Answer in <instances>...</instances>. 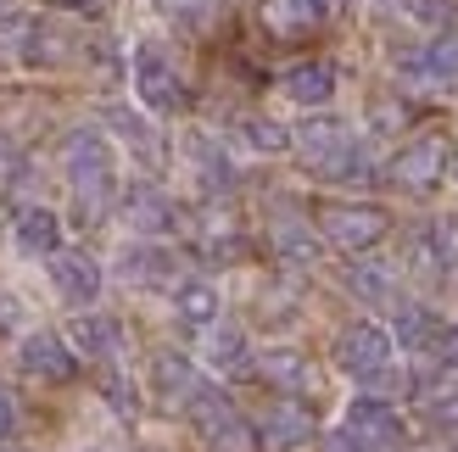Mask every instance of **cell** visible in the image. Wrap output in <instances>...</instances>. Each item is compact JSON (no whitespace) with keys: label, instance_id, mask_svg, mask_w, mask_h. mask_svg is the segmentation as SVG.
<instances>
[{"label":"cell","instance_id":"13","mask_svg":"<svg viewBox=\"0 0 458 452\" xmlns=\"http://www.w3.org/2000/svg\"><path fill=\"white\" fill-rule=\"evenodd\" d=\"M185 414H191V424L208 441H241V414H235V402H229L224 391H213V386H196L191 391V402H185Z\"/></svg>","mask_w":458,"mask_h":452},{"label":"cell","instance_id":"19","mask_svg":"<svg viewBox=\"0 0 458 452\" xmlns=\"http://www.w3.org/2000/svg\"><path fill=\"white\" fill-rule=\"evenodd\" d=\"M157 12L185 34H213V29H224L229 0H157Z\"/></svg>","mask_w":458,"mask_h":452},{"label":"cell","instance_id":"18","mask_svg":"<svg viewBox=\"0 0 458 452\" xmlns=\"http://www.w3.org/2000/svg\"><path fill=\"white\" fill-rule=\"evenodd\" d=\"M118 341H123V330H118V319H106V313H84V319H73V330H67V347L84 352V357H118Z\"/></svg>","mask_w":458,"mask_h":452},{"label":"cell","instance_id":"31","mask_svg":"<svg viewBox=\"0 0 458 452\" xmlns=\"http://www.w3.org/2000/svg\"><path fill=\"white\" fill-rule=\"evenodd\" d=\"M408 12H414L420 22H430V29H447L453 12H458V0H408Z\"/></svg>","mask_w":458,"mask_h":452},{"label":"cell","instance_id":"23","mask_svg":"<svg viewBox=\"0 0 458 452\" xmlns=\"http://www.w3.org/2000/svg\"><path fill=\"white\" fill-rule=\"evenodd\" d=\"M123 280L129 285H168L174 280V257L163 252V246H134V252L123 257Z\"/></svg>","mask_w":458,"mask_h":452},{"label":"cell","instance_id":"14","mask_svg":"<svg viewBox=\"0 0 458 452\" xmlns=\"http://www.w3.org/2000/svg\"><path fill=\"white\" fill-rule=\"evenodd\" d=\"M123 218H129L140 235H174L179 207H174V196H168V190H157V185H134V190L123 196Z\"/></svg>","mask_w":458,"mask_h":452},{"label":"cell","instance_id":"24","mask_svg":"<svg viewBox=\"0 0 458 452\" xmlns=\"http://www.w3.org/2000/svg\"><path fill=\"white\" fill-rule=\"evenodd\" d=\"M201 352H208V364L224 369V374H235V369L251 364V357H246V335H241V330H213V324H208V341H201Z\"/></svg>","mask_w":458,"mask_h":452},{"label":"cell","instance_id":"29","mask_svg":"<svg viewBox=\"0 0 458 452\" xmlns=\"http://www.w3.org/2000/svg\"><path fill=\"white\" fill-rule=\"evenodd\" d=\"M425 419L437 424V431H458V386H453V391H437V397H425Z\"/></svg>","mask_w":458,"mask_h":452},{"label":"cell","instance_id":"26","mask_svg":"<svg viewBox=\"0 0 458 452\" xmlns=\"http://www.w3.org/2000/svg\"><path fill=\"white\" fill-rule=\"evenodd\" d=\"M437 335H442L437 313H425V307H403V313H397L392 341H403V347H437Z\"/></svg>","mask_w":458,"mask_h":452},{"label":"cell","instance_id":"34","mask_svg":"<svg viewBox=\"0 0 458 452\" xmlns=\"http://www.w3.org/2000/svg\"><path fill=\"white\" fill-rule=\"evenodd\" d=\"M437 352H442V364H447V369H458V324L437 335Z\"/></svg>","mask_w":458,"mask_h":452},{"label":"cell","instance_id":"11","mask_svg":"<svg viewBox=\"0 0 458 452\" xmlns=\"http://www.w3.org/2000/svg\"><path fill=\"white\" fill-rule=\"evenodd\" d=\"M45 268H51V285H56V297L67 307H89L101 297V263L89 252H67V246H56V252L45 257Z\"/></svg>","mask_w":458,"mask_h":452},{"label":"cell","instance_id":"36","mask_svg":"<svg viewBox=\"0 0 458 452\" xmlns=\"http://www.w3.org/2000/svg\"><path fill=\"white\" fill-rule=\"evenodd\" d=\"M325 452H369V447H358V441H352V436H347V431H341V436H335V441H330V447H325Z\"/></svg>","mask_w":458,"mask_h":452},{"label":"cell","instance_id":"8","mask_svg":"<svg viewBox=\"0 0 458 452\" xmlns=\"http://www.w3.org/2000/svg\"><path fill=\"white\" fill-rule=\"evenodd\" d=\"M17 369L29 380H39V386H67V380H79V352L67 347V335L34 330L29 341L17 347Z\"/></svg>","mask_w":458,"mask_h":452},{"label":"cell","instance_id":"27","mask_svg":"<svg viewBox=\"0 0 458 452\" xmlns=\"http://www.w3.org/2000/svg\"><path fill=\"white\" fill-rule=\"evenodd\" d=\"M241 140H246L251 151H263V156H280V151H291V129L268 123V118H246V123H241Z\"/></svg>","mask_w":458,"mask_h":452},{"label":"cell","instance_id":"5","mask_svg":"<svg viewBox=\"0 0 458 452\" xmlns=\"http://www.w3.org/2000/svg\"><path fill=\"white\" fill-rule=\"evenodd\" d=\"M386 230H392V218L380 207H369V201H330V207H318V235H325L335 252L363 257L386 240Z\"/></svg>","mask_w":458,"mask_h":452},{"label":"cell","instance_id":"15","mask_svg":"<svg viewBox=\"0 0 458 452\" xmlns=\"http://www.w3.org/2000/svg\"><path fill=\"white\" fill-rule=\"evenodd\" d=\"M12 240H17L22 257H51L56 246H62V218L51 207H22L12 218Z\"/></svg>","mask_w":458,"mask_h":452},{"label":"cell","instance_id":"25","mask_svg":"<svg viewBox=\"0 0 458 452\" xmlns=\"http://www.w3.org/2000/svg\"><path fill=\"white\" fill-rule=\"evenodd\" d=\"M191 163H196V179L213 190H229L235 185V168H229V156L213 146V140H191Z\"/></svg>","mask_w":458,"mask_h":452},{"label":"cell","instance_id":"12","mask_svg":"<svg viewBox=\"0 0 458 452\" xmlns=\"http://www.w3.org/2000/svg\"><path fill=\"white\" fill-rule=\"evenodd\" d=\"M403 67V79H414V84H453L458 79V29H437L420 51H403L397 56Z\"/></svg>","mask_w":458,"mask_h":452},{"label":"cell","instance_id":"35","mask_svg":"<svg viewBox=\"0 0 458 452\" xmlns=\"http://www.w3.org/2000/svg\"><path fill=\"white\" fill-rule=\"evenodd\" d=\"M12 324H17V302H12V297H0V335H6Z\"/></svg>","mask_w":458,"mask_h":452},{"label":"cell","instance_id":"32","mask_svg":"<svg viewBox=\"0 0 458 452\" xmlns=\"http://www.w3.org/2000/svg\"><path fill=\"white\" fill-rule=\"evenodd\" d=\"M22 168H29V163H22V151L6 140V134H0V190H12L17 179H22Z\"/></svg>","mask_w":458,"mask_h":452},{"label":"cell","instance_id":"20","mask_svg":"<svg viewBox=\"0 0 458 452\" xmlns=\"http://www.w3.org/2000/svg\"><path fill=\"white\" fill-rule=\"evenodd\" d=\"M196 386H201V380L191 369V357H179V352H157L151 357V391L163 402H191Z\"/></svg>","mask_w":458,"mask_h":452},{"label":"cell","instance_id":"1","mask_svg":"<svg viewBox=\"0 0 458 452\" xmlns=\"http://www.w3.org/2000/svg\"><path fill=\"white\" fill-rule=\"evenodd\" d=\"M62 173L67 190L79 201V218L96 223L112 207V190H118V156H112V140L101 129H73L62 140Z\"/></svg>","mask_w":458,"mask_h":452},{"label":"cell","instance_id":"2","mask_svg":"<svg viewBox=\"0 0 458 452\" xmlns=\"http://www.w3.org/2000/svg\"><path fill=\"white\" fill-rule=\"evenodd\" d=\"M73 29L67 22H51V17H34V12H12L0 17V51L22 67H62L73 56Z\"/></svg>","mask_w":458,"mask_h":452},{"label":"cell","instance_id":"10","mask_svg":"<svg viewBox=\"0 0 458 452\" xmlns=\"http://www.w3.org/2000/svg\"><path fill=\"white\" fill-rule=\"evenodd\" d=\"M392 185L403 190H430V185H442V173H447V140L442 134H420V140H408L397 156H392Z\"/></svg>","mask_w":458,"mask_h":452},{"label":"cell","instance_id":"16","mask_svg":"<svg viewBox=\"0 0 458 452\" xmlns=\"http://www.w3.org/2000/svg\"><path fill=\"white\" fill-rule=\"evenodd\" d=\"M280 89H285L296 106H325L335 96V67L330 62H296V67H285Z\"/></svg>","mask_w":458,"mask_h":452},{"label":"cell","instance_id":"30","mask_svg":"<svg viewBox=\"0 0 458 452\" xmlns=\"http://www.w3.org/2000/svg\"><path fill=\"white\" fill-rule=\"evenodd\" d=\"M274 240H280V252H285V257L313 263V240H308V230H296V223H280V230H274Z\"/></svg>","mask_w":458,"mask_h":452},{"label":"cell","instance_id":"17","mask_svg":"<svg viewBox=\"0 0 458 452\" xmlns=\"http://www.w3.org/2000/svg\"><path fill=\"white\" fill-rule=\"evenodd\" d=\"M251 369H258V374L268 380L274 391H285V397L308 391V380H313V364H308L302 352H291V347H274V352H263V357H258Z\"/></svg>","mask_w":458,"mask_h":452},{"label":"cell","instance_id":"33","mask_svg":"<svg viewBox=\"0 0 458 452\" xmlns=\"http://www.w3.org/2000/svg\"><path fill=\"white\" fill-rule=\"evenodd\" d=\"M17 431V402H12V391L6 386H0V441H6Z\"/></svg>","mask_w":458,"mask_h":452},{"label":"cell","instance_id":"4","mask_svg":"<svg viewBox=\"0 0 458 452\" xmlns=\"http://www.w3.org/2000/svg\"><path fill=\"white\" fill-rule=\"evenodd\" d=\"M347 0H258V22L268 39L280 45H302V39H318L325 29H335Z\"/></svg>","mask_w":458,"mask_h":452},{"label":"cell","instance_id":"21","mask_svg":"<svg viewBox=\"0 0 458 452\" xmlns=\"http://www.w3.org/2000/svg\"><path fill=\"white\" fill-rule=\"evenodd\" d=\"M218 285H208V280H179L174 285V313L185 324H196V330H208V324H218Z\"/></svg>","mask_w":458,"mask_h":452},{"label":"cell","instance_id":"9","mask_svg":"<svg viewBox=\"0 0 458 452\" xmlns=\"http://www.w3.org/2000/svg\"><path fill=\"white\" fill-rule=\"evenodd\" d=\"M341 431H347L358 447H369V452H392L403 447V414L392 408L386 397H352L347 402V419H341Z\"/></svg>","mask_w":458,"mask_h":452},{"label":"cell","instance_id":"3","mask_svg":"<svg viewBox=\"0 0 458 452\" xmlns=\"http://www.w3.org/2000/svg\"><path fill=\"white\" fill-rule=\"evenodd\" d=\"M291 146L302 151V163L313 173H325V179H358L363 173V151H358L352 129L341 118H308L291 134Z\"/></svg>","mask_w":458,"mask_h":452},{"label":"cell","instance_id":"7","mask_svg":"<svg viewBox=\"0 0 458 452\" xmlns=\"http://www.w3.org/2000/svg\"><path fill=\"white\" fill-rule=\"evenodd\" d=\"M392 352H397L392 330L369 324V319H358V324H347L335 335V364L347 374H358V380H375L380 369H392Z\"/></svg>","mask_w":458,"mask_h":452},{"label":"cell","instance_id":"6","mask_svg":"<svg viewBox=\"0 0 458 452\" xmlns=\"http://www.w3.org/2000/svg\"><path fill=\"white\" fill-rule=\"evenodd\" d=\"M134 96L157 118H174V112L191 106V89L179 79V67L168 62L163 45H134Z\"/></svg>","mask_w":458,"mask_h":452},{"label":"cell","instance_id":"22","mask_svg":"<svg viewBox=\"0 0 458 452\" xmlns=\"http://www.w3.org/2000/svg\"><path fill=\"white\" fill-rule=\"evenodd\" d=\"M263 436H268V441H280V447H302V441L313 436V419H308L302 402H291V397H285L280 408L263 419Z\"/></svg>","mask_w":458,"mask_h":452},{"label":"cell","instance_id":"28","mask_svg":"<svg viewBox=\"0 0 458 452\" xmlns=\"http://www.w3.org/2000/svg\"><path fill=\"white\" fill-rule=\"evenodd\" d=\"M392 274H386V268H369V263H363V268H352V290H358V297L363 302H392Z\"/></svg>","mask_w":458,"mask_h":452}]
</instances>
